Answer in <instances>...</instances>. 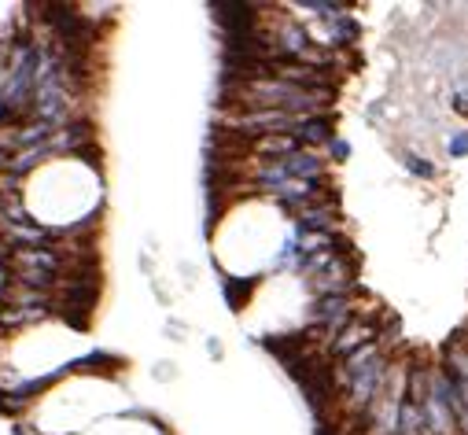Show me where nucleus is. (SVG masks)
Returning <instances> with one entry per match:
<instances>
[{"mask_svg":"<svg viewBox=\"0 0 468 435\" xmlns=\"http://www.w3.org/2000/svg\"><path fill=\"white\" fill-rule=\"evenodd\" d=\"M0 218L23 222L41 236H97L104 225V162L100 151L45 155L5 178Z\"/></svg>","mask_w":468,"mask_h":435,"instance_id":"obj_1","label":"nucleus"},{"mask_svg":"<svg viewBox=\"0 0 468 435\" xmlns=\"http://www.w3.org/2000/svg\"><path fill=\"white\" fill-rule=\"evenodd\" d=\"M78 336H85V325L59 314L0 328V395L12 399V406L19 409L45 384L85 366L92 355L81 358L70 351Z\"/></svg>","mask_w":468,"mask_h":435,"instance_id":"obj_2","label":"nucleus"},{"mask_svg":"<svg viewBox=\"0 0 468 435\" xmlns=\"http://www.w3.org/2000/svg\"><path fill=\"white\" fill-rule=\"evenodd\" d=\"M119 373H122L119 358L92 355L85 366L45 384L37 395H30L19 406V431L23 435H81V431H88L92 424H100L97 417L104 413L100 399L88 391H97L108 377H119Z\"/></svg>","mask_w":468,"mask_h":435,"instance_id":"obj_3","label":"nucleus"}]
</instances>
